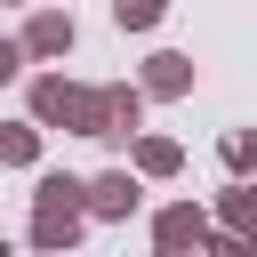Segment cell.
I'll return each instance as SVG.
<instances>
[{
  "mask_svg": "<svg viewBox=\"0 0 257 257\" xmlns=\"http://www.w3.org/2000/svg\"><path fill=\"white\" fill-rule=\"evenodd\" d=\"M32 120L64 128V137H104V88L64 80V72H32Z\"/></svg>",
  "mask_w": 257,
  "mask_h": 257,
  "instance_id": "6da1fadb",
  "label": "cell"
},
{
  "mask_svg": "<svg viewBox=\"0 0 257 257\" xmlns=\"http://www.w3.org/2000/svg\"><path fill=\"white\" fill-rule=\"evenodd\" d=\"M88 225V201H32V249L40 257H72Z\"/></svg>",
  "mask_w": 257,
  "mask_h": 257,
  "instance_id": "7a4b0ae2",
  "label": "cell"
},
{
  "mask_svg": "<svg viewBox=\"0 0 257 257\" xmlns=\"http://www.w3.org/2000/svg\"><path fill=\"white\" fill-rule=\"evenodd\" d=\"M137 201H145V177H137L128 161L88 177V217H104V225H128V217H137Z\"/></svg>",
  "mask_w": 257,
  "mask_h": 257,
  "instance_id": "3957f363",
  "label": "cell"
},
{
  "mask_svg": "<svg viewBox=\"0 0 257 257\" xmlns=\"http://www.w3.org/2000/svg\"><path fill=\"white\" fill-rule=\"evenodd\" d=\"M16 40L32 48V64H56V56H72V40H80V24H72L64 8H32Z\"/></svg>",
  "mask_w": 257,
  "mask_h": 257,
  "instance_id": "277c9868",
  "label": "cell"
},
{
  "mask_svg": "<svg viewBox=\"0 0 257 257\" xmlns=\"http://www.w3.org/2000/svg\"><path fill=\"white\" fill-rule=\"evenodd\" d=\"M217 225H209V209L201 201H169V209H153V249H201Z\"/></svg>",
  "mask_w": 257,
  "mask_h": 257,
  "instance_id": "5b68a950",
  "label": "cell"
},
{
  "mask_svg": "<svg viewBox=\"0 0 257 257\" xmlns=\"http://www.w3.org/2000/svg\"><path fill=\"white\" fill-rule=\"evenodd\" d=\"M145 80H104V145H137L145 128Z\"/></svg>",
  "mask_w": 257,
  "mask_h": 257,
  "instance_id": "8992f818",
  "label": "cell"
},
{
  "mask_svg": "<svg viewBox=\"0 0 257 257\" xmlns=\"http://www.w3.org/2000/svg\"><path fill=\"white\" fill-rule=\"evenodd\" d=\"M137 80H145V96H193V56L185 48H153Z\"/></svg>",
  "mask_w": 257,
  "mask_h": 257,
  "instance_id": "52a82bcc",
  "label": "cell"
},
{
  "mask_svg": "<svg viewBox=\"0 0 257 257\" xmlns=\"http://www.w3.org/2000/svg\"><path fill=\"white\" fill-rule=\"evenodd\" d=\"M128 169H137V177H177V169H185V145L161 137V128H145V137L128 145Z\"/></svg>",
  "mask_w": 257,
  "mask_h": 257,
  "instance_id": "ba28073f",
  "label": "cell"
},
{
  "mask_svg": "<svg viewBox=\"0 0 257 257\" xmlns=\"http://www.w3.org/2000/svg\"><path fill=\"white\" fill-rule=\"evenodd\" d=\"M0 169H40V120H0Z\"/></svg>",
  "mask_w": 257,
  "mask_h": 257,
  "instance_id": "9c48e42d",
  "label": "cell"
},
{
  "mask_svg": "<svg viewBox=\"0 0 257 257\" xmlns=\"http://www.w3.org/2000/svg\"><path fill=\"white\" fill-rule=\"evenodd\" d=\"M32 201H88V177H72V169H40V177H32Z\"/></svg>",
  "mask_w": 257,
  "mask_h": 257,
  "instance_id": "30bf717a",
  "label": "cell"
},
{
  "mask_svg": "<svg viewBox=\"0 0 257 257\" xmlns=\"http://www.w3.org/2000/svg\"><path fill=\"white\" fill-rule=\"evenodd\" d=\"M217 153H225V169H233V177H257V128H225V145H217Z\"/></svg>",
  "mask_w": 257,
  "mask_h": 257,
  "instance_id": "8fae6325",
  "label": "cell"
},
{
  "mask_svg": "<svg viewBox=\"0 0 257 257\" xmlns=\"http://www.w3.org/2000/svg\"><path fill=\"white\" fill-rule=\"evenodd\" d=\"M161 16H169V0H112V24L120 32H153Z\"/></svg>",
  "mask_w": 257,
  "mask_h": 257,
  "instance_id": "7c38bea8",
  "label": "cell"
},
{
  "mask_svg": "<svg viewBox=\"0 0 257 257\" xmlns=\"http://www.w3.org/2000/svg\"><path fill=\"white\" fill-rule=\"evenodd\" d=\"M24 64H32V48H24V40H8V32H0V80H16V72H24Z\"/></svg>",
  "mask_w": 257,
  "mask_h": 257,
  "instance_id": "4fadbf2b",
  "label": "cell"
},
{
  "mask_svg": "<svg viewBox=\"0 0 257 257\" xmlns=\"http://www.w3.org/2000/svg\"><path fill=\"white\" fill-rule=\"evenodd\" d=\"M209 257H257L249 233H209Z\"/></svg>",
  "mask_w": 257,
  "mask_h": 257,
  "instance_id": "5bb4252c",
  "label": "cell"
},
{
  "mask_svg": "<svg viewBox=\"0 0 257 257\" xmlns=\"http://www.w3.org/2000/svg\"><path fill=\"white\" fill-rule=\"evenodd\" d=\"M161 257H209V241H201V249H161Z\"/></svg>",
  "mask_w": 257,
  "mask_h": 257,
  "instance_id": "9a60e30c",
  "label": "cell"
}]
</instances>
